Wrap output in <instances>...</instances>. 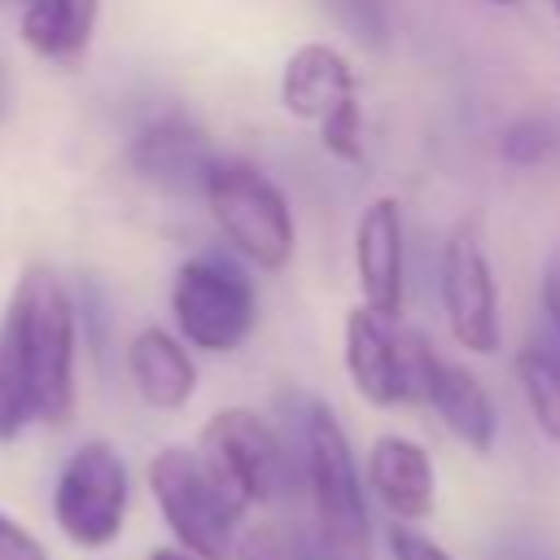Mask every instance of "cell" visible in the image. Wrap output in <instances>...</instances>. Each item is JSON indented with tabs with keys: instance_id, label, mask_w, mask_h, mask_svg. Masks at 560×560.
<instances>
[{
	"instance_id": "1",
	"label": "cell",
	"mask_w": 560,
	"mask_h": 560,
	"mask_svg": "<svg viewBox=\"0 0 560 560\" xmlns=\"http://www.w3.org/2000/svg\"><path fill=\"white\" fill-rule=\"evenodd\" d=\"M22 354L31 385V416L44 424H66L74 411V298L48 267H26L9 293L0 319Z\"/></svg>"
},
{
	"instance_id": "2",
	"label": "cell",
	"mask_w": 560,
	"mask_h": 560,
	"mask_svg": "<svg viewBox=\"0 0 560 560\" xmlns=\"http://www.w3.org/2000/svg\"><path fill=\"white\" fill-rule=\"evenodd\" d=\"M298 486L311 499V525L350 560H372V521L337 416L306 398L298 411Z\"/></svg>"
},
{
	"instance_id": "3",
	"label": "cell",
	"mask_w": 560,
	"mask_h": 560,
	"mask_svg": "<svg viewBox=\"0 0 560 560\" xmlns=\"http://www.w3.org/2000/svg\"><path fill=\"white\" fill-rule=\"evenodd\" d=\"M149 490L171 534L197 560H232L245 503L210 472V464L197 451H184V446L158 451L149 464Z\"/></svg>"
},
{
	"instance_id": "4",
	"label": "cell",
	"mask_w": 560,
	"mask_h": 560,
	"mask_svg": "<svg viewBox=\"0 0 560 560\" xmlns=\"http://www.w3.org/2000/svg\"><path fill=\"white\" fill-rule=\"evenodd\" d=\"M201 197L223 232V241L249 258L254 267L262 271H280L289 267L293 258V245H298V232H293V214H289V201L284 192L249 162H214L206 184H201Z\"/></svg>"
},
{
	"instance_id": "5",
	"label": "cell",
	"mask_w": 560,
	"mask_h": 560,
	"mask_svg": "<svg viewBox=\"0 0 560 560\" xmlns=\"http://www.w3.org/2000/svg\"><path fill=\"white\" fill-rule=\"evenodd\" d=\"M171 311H175L179 337L188 346L210 350V354H228L249 337L258 298H254L249 276L232 258L192 254L175 271Z\"/></svg>"
},
{
	"instance_id": "6",
	"label": "cell",
	"mask_w": 560,
	"mask_h": 560,
	"mask_svg": "<svg viewBox=\"0 0 560 560\" xmlns=\"http://www.w3.org/2000/svg\"><path fill=\"white\" fill-rule=\"evenodd\" d=\"M280 105L319 127V140L332 158L359 162L363 158V109L350 61L328 44H302L289 52L280 70Z\"/></svg>"
},
{
	"instance_id": "7",
	"label": "cell",
	"mask_w": 560,
	"mask_h": 560,
	"mask_svg": "<svg viewBox=\"0 0 560 560\" xmlns=\"http://www.w3.org/2000/svg\"><path fill=\"white\" fill-rule=\"evenodd\" d=\"M197 455L241 503H280L298 490V459L289 455L280 433L245 407L210 416Z\"/></svg>"
},
{
	"instance_id": "8",
	"label": "cell",
	"mask_w": 560,
	"mask_h": 560,
	"mask_svg": "<svg viewBox=\"0 0 560 560\" xmlns=\"http://www.w3.org/2000/svg\"><path fill=\"white\" fill-rule=\"evenodd\" d=\"M52 516L79 547H109L127 521V464L109 442H83L52 490Z\"/></svg>"
},
{
	"instance_id": "9",
	"label": "cell",
	"mask_w": 560,
	"mask_h": 560,
	"mask_svg": "<svg viewBox=\"0 0 560 560\" xmlns=\"http://www.w3.org/2000/svg\"><path fill=\"white\" fill-rule=\"evenodd\" d=\"M429 359V341L398 328V319L376 315L368 306L346 319V372L354 389L372 407H398L420 398V372Z\"/></svg>"
},
{
	"instance_id": "10",
	"label": "cell",
	"mask_w": 560,
	"mask_h": 560,
	"mask_svg": "<svg viewBox=\"0 0 560 560\" xmlns=\"http://www.w3.org/2000/svg\"><path fill=\"white\" fill-rule=\"evenodd\" d=\"M438 293H442V311H446L455 341L472 354H494L499 350V289H494V271L486 262V249L472 223H459L446 236Z\"/></svg>"
},
{
	"instance_id": "11",
	"label": "cell",
	"mask_w": 560,
	"mask_h": 560,
	"mask_svg": "<svg viewBox=\"0 0 560 560\" xmlns=\"http://www.w3.org/2000/svg\"><path fill=\"white\" fill-rule=\"evenodd\" d=\"M127 162L144 184H153L162 192H175V197H192L197 192L201 197V184H206V175H210V166L219 158H214L206 131L192 118L162 114V118L144 122L131 136Z\"/></svg>"
},
{
	"instance_id": "12",
	"label": "cell",
	"mask_w": 560,
	"mask_h": 560,
	"mask_svg": "<svg viewBox=\"0 0 560 560\" xmlns=\"http://www.w3.org/2000/svg\"><path fill=\"white\" fill-rule=\"evenodd\" d=\"M354 267L363 306L376 315L398 319L402 315V214L394 197H376L354 236Z\"/></svg>"
},
{
	"instance_id": "13",
	"label": "cell",
	"mask_w": 560,
	"mask_h": 560,
	"mask_svg": "<svg viewBox=\"0 0 560 560\" xmlns=\"http://www.w3.org/2000/svg\"><path fill=\"white\" fill-rule=\"evenodd\" d=\"M420 398L442 416V424L468 451L486 455L494 446V402H490V394L481 389V381L468 368H459V363H451V359L429 350L424 372H420Z\"/></svg>"
},
{
	"instance_id": "14",
	"label": "cell",
	"mask_w": 560,
	"mask_h": 560,
	"mask_svg": "<svg viewBox=\"0 0 560 560\" xmlns=\"http://www.w3.org/2000/svg\"><path fill=\"white\" fill-rule=\"evenodd\" d=\"M368 481H372L376 499L385 503V512H394L398 521H424L433 512V499H438L433 459L424 446H416L398 433H385L372 442Z\"/></svg>"
},
{
	"instance_id": "15",
	"label": "cell",
	"mask_w": 560,
	"mask_h": 560,
	"mask_svg": "<svg viewBox=\"0 0 560 560\" xmlns=\"http://www.w3.org/2000/svg\"><path fill=\"white\" fill-rule=\"evenodd\" d=\"M127 372L136 394L158 407V411H175L192 398L197 389V363L184 350L179 337H171L166 328H140L127 346Z\"/></svg>"
},
{
	"instance_id": "16",
	"label": "cell",
	"mask_w": 560,
	"mask_h": 560,
	"mask_svg": "<svg viewBox=\"0 0 560 560\" xmlns=\"http://www.w3.org/2000/svg\"><path fill=\"white\" fill-rule=\"evenodd\" d=\"M96 26V0H26L22 39L44 61H74Z\"/></svg>"
},
{
	"instance_id": "17",
	"label": "cell",
	"mask_w": 560,
	"mask_h": 560,
	"mask_svg": "<svg viewBox=\"0 0 560 560\" xmlns=\"http://www.w3.org/2000/svg\"><path fill=\"white\" fill-rule=\"evenodd\" d=\"M516 376H521V389L529 398L538 429L551 442H560V350H556L551 332H534L529 341H521Z\"/></svg>"
},
{
	"instance_id": "18",
	"label": "cell",
	"mask_w": 560,
	"mask_h": 560,
	"mask_svg": "<svg viewBox=\"0 0 560 560\" xmlns=\"http://www.w3.org/2000/svg\"><path fill=\"white\" fill-rule=\"evenodd\" d=\"M236 560H350L311 521H267L236 538Z\"/></svg>"
},
{
	"instance_id": "19",
	"label": "cell",
	"mask_w": 560,
	"mask_h": 560,
	"mask_svg": "<svg viewBox=\"0 0 560 560\" xmlns=\"http://www.w3.org/2000/svg\"><path fill=\"white\" fill-rule=\"evenodd\" d=\"M31 420L35 416H31L26 368H22V354L9 337V328L0 324V442H13Z\"/></svg>"
},
{
	"instance_id": "20",
	"label": "cell",
	"mask_w": 560,
	"mask_h": 560,
	"mask_svg": "<svg viewBox=\"0 0 560 560\" xmlns=\"http://www.w3.org/2000/svg\"><path fill=\"white\" fill-rule=\"evenodd\" d=\"M560 149V127L547 114H521L499 131V158L508 166H542Z\"/></svg>"
},
{
	"instance_id": "21",
	"label": "cell",
	"mask_w": 560,
	"mask_h": 560,
	"mask_svg": "<svg viewBox=\"0 0 560 560\" xmlns=\"http://www.w3.org/2000/svg\"><path fill=\"white\" fill-rule=\"evenodd\" d=\"M332 22L341 31H350L359 44L368 48H381L385 35H389V13H385V0H319Z\"/></svg>"
},
{
	"instance_id": "22",
	"label": "cell",
	"mask_w": 560,
	"mask_h": 560,
	"mask_svg": "<svg viewBox=\"0 0 560 560\" xmlns=\"http://www.w3.org/2000/svg\"><path fill=\"white\" fill-rule=\"evenodd\" d=\"M0 560H48V551L26 525L0 512Z\"/></svg>"
},
{
	"instance_id": "23",
	"label": "cell",
	"mask_w": 560,
	"mask_h": 560,
	"mask_svg": "<svg viewBox=\"0 0 560 560\" xmlns=\"http://www.w3.org/2000/svg\"><path fill=\"white\" fill-rule=\"evenodd\" d=\"M389 556L394 560H451L433 538H424L416 529H402V525L389 529Z\"/></svg>"
},
{
	"instance_id": "24",
	"label": "cell",
	"mask_w": 560,
	"mask_h": 560,
	"mask_svg": "<svg viewBox=\"0 0 560 560\" xmlns=\"http://www.w3.org/2000/svg\"><path fill=\"white\" fill-rule=\"evenodd\" d=\"M542 311L551 319V341L560 350V254H551V262L542 271Z\"/></svg>"
},
{
	"instance_id": "25",
	"label": "cell",
	"mask_w": 560,
	"mask_h": 560,
	"mask_svg": "<svg viewBox=\"0 0 560 560\" xmlns=\"http://www.w3.org/2000/svg\"><path fill=\"white\" fill-rule=\"evenodd\" d=\"M149 560H192V556H184V551H175V547H162V551H153Z\"/></svg>"
},
{
	"instance_id": "26",
	"label": "cell",
	"mask_w": 560,
	"mask_h": 560,
	"mask_svg": "<svg viewBox=\"0 0 560 560\" xmlns=\"http://www.w3.org/2000/svg\"><path fill=\"white\" fill-rule=\"evenodd\" d=\"M4 105H9V92H4V70H0V118H4Z\"/></svg>"
},
{
	"instance_id": "27",
	"label": "cell",
	"mask_w": 560,
	"mask_h": 560,
	"mask_svg": "<svg viewBox=\"0 0 560 560\" xmlns=\"http://www.w3.org/2000/svg\"><path fill=\"white\" fill-rule=\"evenodd\" d=\"M486 4H499V9H508V4H516V0H486Z\"/></svg>"
},
{
	"instance_id": "28",
	"label": "cell",
	"mask_w": 560,
	"mask_h": 560,
	"mask_svg": "<svg viewBox=\"0 0 560 560\" xmlns=\"http://www.w3.org/2000/svg\"><path fill=\"white\" fill-rule=\"evenodd\" d=\"M0 4H26V0H0Z\"/></svg>"
},
{
	"instance_id": "29",
	"label": "cell",
	"mask_w": 560,
	"mask_h": 560,
	"mask_svg": "<svg viewBox=\"0 0 560 560\" xmlns=\"http://www.w3.org/2000/svg\"><path fill=\"white\" fill-rule=\"evenodd\" d=\"M551 9H556V13H560V0H551Z\"/></svg>"
}]
</instances>
